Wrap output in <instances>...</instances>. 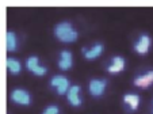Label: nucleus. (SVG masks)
Segmentation results:
<instances>
[{
    "mask_svg": "<svg viewBox=\"0 0 153 114\" xmlns=\"http://www.w3.org/2000/svg\"><path fill=\"white\" fill-rule=\"evenodd\" d=\"M150 45H152V39L148 34H141L138 37V39L134 44V50H136L138 54H146L150 49Z\"/></svg>",
    "mask_w": 153,
    "mask_h": 114,
    "instance_id": "nucleus-9",
    "label": "nucleus"
},
{
    "mask_svg": "<svg viewBox=\"0 0 153 114\" xmlns=\"http://www.w3.org/2000/svg\"><path fill=\"white\" fill-rule=\"evenodd\" d=\"M123 103L130 109V110L136 111L140 106V95H137V94H125Z\"/></svg>",
    "mask_w": 153,
    "mask_h": 114,
    "instance_id": "nucleus-12",
    "label": "nucleus"
},
{
    "mask_svg": "<svg viewBox=\"0 0 153 114\" xmlns=\"http://www.w3.org/2000/svg\"><path fill=\"white\" fill-rule=\"evenodd\" d=\"M54 35L60 42L64 44H73L77 41L79 38V31L73 27V25L71 22H60L56 25L54 27Z\"/></svg>",
    "mask_w": 153,
    "mask_h": 114,
    "instance_id": "nucleus-1",
    "label": "nucleus"
},
{
    "mask_svg": "<svg viewBox=\"0 0 153 114\" xmlns=\"http://www.w3.org/2000/svg\"><path fill=\"white\" fill-rule=\"evenodd\" d=\"M25 65H26V69L30 71L31 73H34L35 76H43L46 75L48 72V68L39 64V59L37 56H30L29 59L26 60Z\"/></svg>",
    "mask_w": 153,
    "mask_h": 114,
    "instance_id": "nucleus-4",
    "label": "nucleus"
},
{
    "mask_svg": "<svg viewBox=\"0 0 153 114\" xmlns=\"http://www.w3.org/2000/svg\"><path fill=\"white\" fill-rule=\"evenodd\" d=\"M42 114H60V107L57 105H49L45 107Z\"/></svg>",
    "mask_w": 153,
    "mask_h": 114,
    "instance_id": "nucleus-15",
    "label": "nucleus"
},
{
    "mask_svg": "<svg viewBox=\"0 0 153 114\" xmlns=\"http://www.w3.org/2000/svg\"><path fill=\"white\" fill-rule=\"evenodd\" d=\"M6 64H7L10 73H12V75H19L20 71H22V63L18 59H15V57H8Z\"/></svg>",
    "mask_w": 153,
    "mask_h": 114,
    "instance_id": "nucleus-14",
    "label": "nucleus"
},
{
    "mask_svg": "<svg viewBox=\"0 0 153 114\" xmlns=\"http://www.w3.org/2000/svg\"><path fill=\"white\" fill-rule=\"evenodd\" d=\"M81 52H83V54H84V59L92 61V60H96L98 57H100L102 56V53L104 52V45L100 44V42H98V44H94L90 49L83 48Z\"/></svg>",
    "mask_w": 153,
    "mask_h": 114,
    "instance_id": "nucleus-8",
    "label": "nucleus"
},
{
    "mask_svg": "<svg viewBox=\"0 0 153 114\" xmlns=\"http://www.w3.org/2000/svg\"><path fill=\"white\" fill-rule=\"evenodd\" d=\"M81 87L77 84H73L69 87L67 92V99L71 106L73 107H80L83 105V98H81Z\"/></svg>",
    "mask_w": 153,
    "mask_h": 114,
    "instance_id": "nucleus-6",
    "label": "nucleus"
},
{
    "mask_svg": "<svg viewBox=\"0 0 153 114\" xmlns=\"http://www.w3.org/2000/svg\"><path fill=\"white\" fill-rule=\"evenodd\" d=\"M107 80L106 79H92L88 83V91L94 98H99L106 92Z\"/></svg>",
    "mask_w": 153,
    "mask_h": 114,
    "instance_id": "nucleus-5",
    "label": "nucleus"
},
{
    "mask_svg": "<svg viewBox=\"0 0 153 114\" xmlns=\"http://www.w3.org/2000/svg\"><path fill=\"white\" fill-rule=\"evenodd\" d=\"M10 98H11V101L15 105H19V106L31 105V95H30L29 91L23 90V88H15V90H12L11 94H10Z\"/></svg>",
    "mask_w": 153,
    "mask_h": 114,
    "instance_id": "nucleus-2",
    "label": "nucleus"
},
{
    "mask_svg": "<svg viewBox=\"0 0 153 114\" xmlns=\"http://www.w3.org/2000/svg\"><path fill=\"white\" fill-rule=\"evenodd\" d=\"M134 86L140 88H148L150 84H153V71H148L144 75H140L134 79Z\"/></svg>",
    "mask_w": 153,
    "mask_h": 114,
    "instance_id": "nucleus-11",
    "label": "nucleus"
},
{
    "mask_svg": "<svg viewBox=\"0 0 153 114\" xmlns=\"http://www.w3.org/2000/svg\"><path fill=\"white\" fill-rule=\"evenodd\" d=\"M49 83L53 88H56L58 95H67L68 90H69V87H71L69 79L62 75H54L52 79H50Z\"/></svg>",
    "mask_w": 153,
    "mask_h": 114,
    "instance_id": "nucleus-3",
    "label": "nucleus"
},
{
    "mask_svg": "<svg viewBox=\"0 0 153 114\" xmlns=\"http://www.w3.org/2000/svg\"><path fill=\"white\" fill-rule=\"evenodd\" d=\"M126 67V60L122 57V56H114L111 59V64L107 67V72L117 75V73L122 72Z\"/></svg>",
    "mask_w": 153,
    "mask_h": 114,
    "instance_id": "nucleus-10",
    "label": "nucleus"
},
{
    "mask_svg": "<svg viewBox=\"0 0 153 114\" xmlns=\"http://www.w3.org/2000/svg\"><path fill=\"white\" fill-rule=\"evenodd\" d=\"M58 68L61 71H69L73 67V54L71 50H61L60 52V57H58V63H57Z\"/></svg>",
    "mask_w": 153,
    "mask_h": 114,
    "instance_id": "nucleus-7",
    "label": "nucleus"
},
{
    "mask_svg": "<svg viewBox=\"0 0 153 114\" xmlns=\"http://www.w3.org/2000/svg\"><path fill=\"white\" fill-rule=\"evenodd\" d=\"M6 48L7 52H15L18 49V38L14 31H7L6 34Z\"/></svg>",
    "mask_w": 153,
    "mask_h": 114,
    "instance_id": "nucleus-13",
    "label": "nucleus"
}]
</instances>
